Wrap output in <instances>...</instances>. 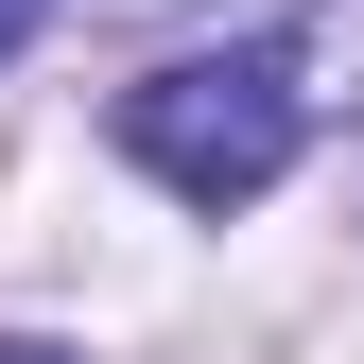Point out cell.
Segmentation results:
<instances>
[{"label":"cell","mask_w":364,"mask_h":364,"mask_svg":"<svg viewBox=\"0 0 364 364\" xmlns=\"http://www.w3.org/2000/svg\"><path fill=\"white\" fill-rule=\"evenodd\" d=\"M295 139H312V87L278 53H173V70L122 87V156H139L173 208H260L295 173Z\"/></svg>","instance_id":"6da1fadb"},{"label":"cell","mask_w":364,"mask_h":364,"mask_svg":"<svg viewBox=\"0 0 364 364\" xmlns=\"http://www.w3.org/2000/svg\"><path fill=\"white\" fill-rule=\"evenodd\" d=\"M35 18H53V0H0V53H35Z\"/></svg>","instance_id":"7a4b0ae2"},{"label":"cell","mask_w":364,"mask_h":364,"mask_svg":"<svg viewBox=\"0 0 364 364\" xmlns=\"http://www.w3.org/2000/svg\"><path fill=\"white\" fill-rule=\"evenodd\" d=\"M0 364H70V347H35V330H0Z\"/></svg>","instance_id":"3957f363"}]
</instances>
